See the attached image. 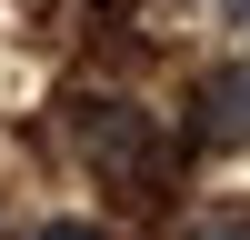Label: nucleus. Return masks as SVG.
<instances>
[{
    "label": "nucleus",
    "mask_w": 250,
    "mask_h": 240,
    "mask_svg": "<svg viewBox=\"0 0 250 240\" xmlns=\"http://www.w3.org/2000/svg\"><path fill=\"white\" fill-rule=\"evenodd\" d=\"M220 10H230V20H250V0H220Z\"/></svg>",
    "instance_id": "5"
},
{
    "label": "nucleus",
    "mask_w": 250,
    "mask_h": 240,
    "mask_svg": "<svg viewBox=\"0 0 250 240\" xmlns=\"http://www.w3.org/2000/svg\"><path fill=\"white\" fill-rule=\"evenodd\" d=\"M180 240H250V220H200V230H180Z\"/></svg>",
    "instance_id": "4"
},
{
    "label": "nucleus",
    "mask_w": 250,
    "mask_h": 240,
    "mask_svg": "<svg viewBox=\"0 0 250 240\" xmlns=\"http://www.w3.org/2000/svg\"><path fill=\"white\" fill-rule=\"evenodd\" d=\"M30 240H110V230H90V220H40Z\"/></svg>",
    "instance_id": "3"
},
{
    "label": "nucleus",
    "mask_w": 250,
    "mask_h": 240,
    "mask_svg": "<svg viewBox=\"0 0 250 240\" xmlns=\"http://www.w3.org/2000/svg\"><path fill=\"white\" fill-rule=\"evenodd\" d=\"M190 140L200 150H250V60H230L190 90Z\"/></svg>",
    "instance_id": "2"
},
{
    "label": "nucleus",
    "mask_w": 250,
    "mask_h": 240,
    "mask_svg": "<svg viewBox=\"0 0 250 240\" xmlns=\"http://www.w3.org/2000/svg\"><path fill=\"white\" fill-rule=\"evenodd\" d=\"M80 160L110 170V180H150V170H160L150 110H130V100H80Z\"/></svg>",
    "instance_id": "1"
}]
</instances>
